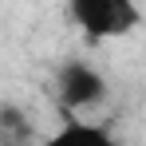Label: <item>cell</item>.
Here are the masks:
<instances>
[{
	"label": "cell",
	"instance_id": "6da1fadb",
	"mask_svg": "<svg viewBox=\"0 0 146 146\" xmlns=\"http://www.w3.org/2000/svg\"><path fill=\"white\" fill-rule=\"evenodd\" d=\"M67 8L87 40H122L142 24L138 0H67Z\"/></svg>",
	"mask_w": 146,
	"mask_h": 146
},
{
	"label": "cell",
	"instance_id": "7a4b0ae2",
	"mask_svg": "<svg viewBox=\"0 0 146 146\" xmlns=\"http://www.w3.org/2000/svg\"><path fill=\"white\" fill-rule=\"evenodd\" d=\"M55 91H59V103L67 111H95L99 103L107 99V79L83 63V59H71L59 67V79H55Z\"/></svg>",
	"mask_w": 146,
	"mask_h": 146
},
{
	"label": "cell",
	"instance_id": "3957f363",
	"mask_svg": "<svg viewBox=\"0 0 146 146\" xmlns=\"http://www.w3.org/2000/svg\"><path fill=\"white\" fill-rule=\"evenodd\" d=\"M59 142H111V134L107 130H99V126H91V122H67L59 134H55Z\"/></svg>",
	"mask_w": 146,
	"mask_h": 146
}]
</instances>
